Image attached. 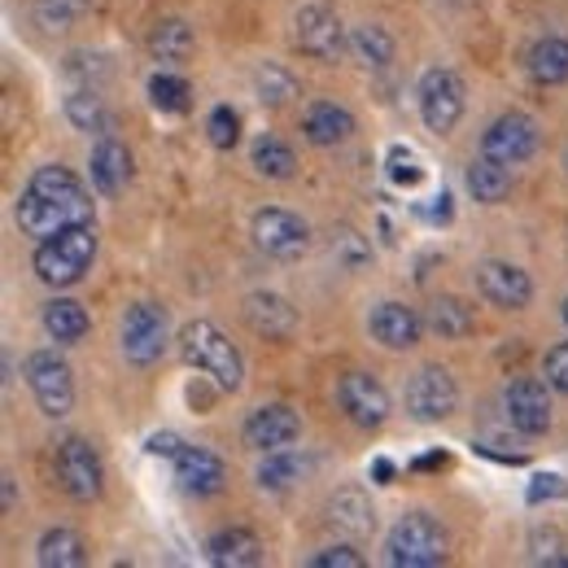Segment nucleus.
I'll return each mask as SVG.
<instances>
[{
	"mask_svg": "<svg viewBox=\"0 0 568 568\" xmlns=\"http://www.w3.org/2000/svg\"><path fill=\"white\" fill-rule=\"evenodd\" d=\"M58 481L74 503H92L101 495V459L83 437L58 442Z\"/></svg>",
	"mask_w": 568,
	"mask_h": 568,
	"instance_id": "4468645a",
	"label": "nucleus"
},
{
	"mask_svg": "<svg viewBox=\"0 0 568 568\" xmlns=\"http://www.w3.org/2000/svg\"><path fill=\"white\" fill-rule=\"evenodd\" d=\"M97 258V232L92 223H74L67 232L40 241L36 250V276L53 288H71V284L83 281V272L92 267Z\"/></svg>",
	"mask_w": 568,
	"mask_h": 568,
	"instance_id": "7ed1b4c3",
	"label": "nucleus"
},
{
	"mask_svg": "<svg viewBox=\"0 0 568 568\" xmlns=\"http://www.w3.org/2000/svg\"><path fill=\"white\" fill-rule=\"evenodd\" d=\"M459 407V385L446 367H420L407 381V416L420 425H442Z\"/></svg>",
	"mask_w": 568,
	"mask_h": 568,
	"instance_id": "0eeeda50",
	"label": "nucleus"
},
{
	"mask_svg": "<svg viewBox=\"0 0 568 568\" xmlns=\"http://www.w3.org/2000/svg\"><path fill=\"white\" fill-rule=\"evenodd\" d=\"M206 136H211L214 149H236L241 141V119L232 105H214L211 119H206Z\"/></svg>",
	"mask_w": 568,
	"mask_h": 568,
	"instance_id": "f704fd0d",
	"label": "nucleus"
},
{
	"mask_svg": "<svg viewBox=\"0 0 568 568\" xmlns=\"http://www.w3.org/2000/svg\"><path fill=\"white\" fill-rule=\"evenodd\" d=\"M337 403L358 428H381L389 420V394L372 372H346L337 381Z\"/></svg>",
	"mask_w": 568,
	"mask_h": 568,
	"instance_id": "f8f14e48",
	"label": "nucleus"
},
{
	"mask_svg": "<svg viewBox=\"0 0 568 568\" xmlns=\"http://www.w3.org/2000/svg\"><path fill=\"white\" fill-rule=\"evenodd\" d=\"M27 385H31V394H36V403H40L44 416H53V420L71 416L74 381H71L67 358L58 355V351H36V355H27Z\"/></svg>",
	"mask_w": 568,
	"mask_h": 568,
	"instance_id": "423d86ee",
	"label": "nucleus"
},
{
	"mask_svg": "<svg viewBox=\"0 0 568 568\" xmlns=\"http://www.w3.org/2000/svg\"><path fill=\"white\" fill-rule=\"evenodd\" d=\"M36 560L44 568H79L88 560V547H83V538L74 529H49L40 538V547H36Z\"/></svg>",
	"mask_w": 568,
	"mask_h": 568,
	"instance_id": "cd10ccee",
	"label": "nucleus"
},
{
	"mask_svg": "<svg viewBox=\"0 0 568 568\" xmlns=\"http://www.w3.org/2000/svg\"><path fill=\"white\" fill-rule=\"evenodd\" d=\"M351 44H355V53L363 67H376V71H381V67L394 62V40H389L385 27H358Z\"/></svg>",
	"mask_w": 568,
	"mask_h": 568,
	"instance_id": "473e14b6",
	"label": "nucleus"
},
{
	"mask_svg": "<svg viewBox=\"0 0 568 568\" xmlns=\"http://www.w3.org/2000/svg\"><path fill=\"white\" fill-rule=\"evenodd\" d=\"M311 568H363V556L355 547H328V551L311 556Z\"/></svg>",
	"mask_w": 568,
	"mask_h": 568,
	"instance_id": "4c0bfd02",
	"label": "nucleus"
},
{
	"mask_svg": "<svg viewBox=\"0 0 568 568\" xmlns=\"http://www.w3.org/2000/svg\"><path fill=\"white\" fill-rule=\"evenodd\" d=\"M328 511H333V525L346 529V534H372L376 529V511L363 498V490H342V495L333 498Z\"/></svg>",
	"mask_w": 568,
	"mask_h": 568,
	"instance_id": "c756f323",
	"label": "nucleus"
},
{
	"mask_svg": "<svg viewBox=\"0 0 568 568\" xmlns=\"http://www.w3.org/2000/svg\"><path fill=\"white\" fill-rule=\"evenodd\" d=\"M297 49L315 62H337L346 53V31L342 18L328 4H306L297 9Z\"/></svg>",
	"mask_w": 568,
	"mask_h": 568,
	"instance_id": "9b49d317",
	"label": "nucleus"
},
{
	"mask_svg": "<svg viewBox=\"0 0 568 568\" xmlns=\"http://www.w3.org/2000/svg\"><path fill=\"white\" fill-rule=\"evenodd\" d=\"M13 503H18V490H13V477H4V511H13Z\"/></svg>",
	"mask_w": 568,
	"mask_h": 568,
	"instance_id": "37998d69",
	"label": "nucleus"
},
{
	"mask_svg": "<svg viewBox=\"0 0 568 568\" xmlns=\"http://www.w3.org/2000/svg\"><path fill=\"white\" fill-rule=\"evenodd\" d=\"M149 53L153 62L162 67H184L193 58V27L180 22V18H162L153 31H149Z\"/></svg>",
	"mask_w": 568,
	"mask_h": 568,
	"instance_id": "5701e85b",
	"label": "nucleus"
},
{
	"mask_svg": "<svg viewBox=\"0 0 568 568\" xmlns=\"http://www.w3.org/2000/svg\"><path fill=\"white\" fill-rule=\"evenodd\" d=\"M302 132H306V141L311 144L333 149V144L351 141L355 119H351V110H342L337 101H315V105L302 114Z\"/></svg>",
	"mask_w": 568,
	"mask_h": 568,
	"instance_id": "aec40b11",
	"label": "nucleus"
},
{
	"mask_svg": "<svg viewBox=\"0 0 568 568\" xmlns=\"http://www.w3.org/2000/svg\"><path fill=\"white\" fill-rule=\"evenodd\" d=\"M302 473H306V459L293 455L288 446L284 450H267V459L258 464V486L263 490H288V486L302 481Z\"/></svg>",
	"mask_w": 568,
	"mask_h": 568,
	"instance_id": "c85d7f7f",
	"label": "nucleus"
},
{
	"mask_svg": "<svg viewBox=\"0 0 568 568\" xmlns=\"http://www.w3.org/2000/svg\"><path fill=\"white\" fill-rule=\"evenodd\" d=\"M180 355L189 367L206 372L219 389H241V381H245V358L232 346V337L211 320H189L180 328Z\"/></svg>",
	"mask_w": 568,
	"mask_h": 568,
	"instance_id": "f03ea898",
	"label": "nucleus"
},
{
	"mask_svg": "<svg viewBox=\"0 0 568 568\" xmlns=\"http://www.w3.org/2000/svg\"><path fill=\"white\" fill-rule=\"evenodd\" d=\"M389 175H394L398 184H420L425 171L412 166V153H407V149H394V153H389Z\"/></svg>",
	"mask_w": 568,
	"mask_h": 568,
	"instance_id": "58836bf2",
	"label": "nucleus"
},
{
	"mask_svg": "<svg viewBox=\"0 0 568 568\" xmlns=\"http://www.w3.org/2000/svg\"><path fill=\"white\" fill-rule=\"evenodd\" d=\"M245 320H250V328L263 333V337H288V333L297 328L293 306H288L284 297H276V293H254V297H245Z\"/></svg>",
	"mask_w": 568,
	"mask_h": 568,
	"instance_id": "4be33fe9",
	"label": "nucleus"
},
{
	"mask_svg": "<svg viewBox=\"0 0 568 568\" xmlns=\"http://www.w3.org/2000/svg\"><path fill=\"white\" fill-rule=\"evenodd\" d=\"M74 223H92V193L67 166H40L18 197V227L36 241H49Z\"/></svg>",
	"mask_w": 568,
	"mask_h": 568,
	"instance_id": "f257e3e1",
	"label": "nucleus"
},
{
	"mask_svg": "<svg viewBox=\"0 0 568 568\" xmlns=\"http://www.w3.org/2000/svg\"><path fill=\"white\" fill-rule=\"evenodd\" d=\"M254 166H258V175H267V180H288L293 171H297V158H293V149L276 136H263V141L254 144Z\"/></svg>",
	"mask_w": 568,
	"mask_h": 568,
	"instance_id": "2f4dec72",
	"label": "nucleus"
},
{
	"mask_svg": "<svg viewBox=\"0 0 568 568\" xmlns=\"http://www.w3.org/2000/svg\"><path fill=\"white\" fill-rule=\"evenodd\" d=\"M425 328L428 324L407 306V302H381V306H372V315H367V333H372L385 351H412Z\"/></svg>",
	"mask_w": 568,
	"mask_h": 568,
	"instance_id": "f3484780",
	"label": "nucleus"
},
{
	"mask_svg": "<svg viewBox=\"0 0 568 568\" xmlns=\"http://www.w3.org/2000/svg\"><path fill=\"white\" fill-rule=\"evenodd\" d=\"M385 551H389V565L398 568H437L446 565V556H450V538L428 511H407L389 529Z\"/></svg>",
	"mask_w": 568,
	"mask_h": 568,
	"instance_id": "20e7f679",
	"label": "nucleus"
},
{
	"mask_svg": "<svg viewBox=\"0 0 568 568\" xmlns=\"http://www.w3.org/2000/svg\"><path fill=\"white\" fill-rule=\"evenodd\" d=\"M534 149H538V123L529 114H520V110L498 114L495 123L486 128V136H481V153L503 162V166H520Z\"/></svg>",
	"mask_w": 568,
	"mask_h": 568,
	"instance_id": "1a4fd4ad",
	"label": "nucleus"
},
{
	"mask_svg": "<svg viewBox=\"0 0 568 568\" xmlns=\"http://www.w3.org/2000/svg\"><path fill=\"white\" fill-rule=\"evenodd\" d=\"M568 486L565 477H534V486H529V503H542V498H565Z\"/></svg>",
	"mask_w": 568,
	"mask_h": 568,
	"instance_id": "ea45409f",
	"label": "nucleus"
},
{
	"mask_svg": "<svg viewBox=\"0 0 568 568\" xmlns=\"http://www.w3.org/2000/svg\"><path fill=\"white\" fill-rule=\"evenodd\" d=\"M189 83L180 79V74H166L158 71L149 79V101H153V110H162V114H184L189 110Z\"/></svg>",
	"mask_w": 568,
	"mask_h": 568,
	"instance_id": "7c9ffc66",
	"label": "nucleus"
},
{
	"mask_svg": "<svg viewBox=\"0 0 568 568\" xmlns=\"http://www.w3.org/2000/svg\"><path fill=\"white\" fill-rule=\"evenodd\" d=\"M206 560L219 568H250L263 560V542H258V534L232 525V529L211 534V542H206Z\"/></svg>",
	"mask_w": 568,
	"mask_h": 568,
	"instance_id": "6ab92c4d",
	"label": "nucleus"
},
{
	"mask_svg": "<svg viewBox=\"0 0 568 568\" xmlns=\"http://www.w3.org/2000/svg\"><path fill=\"white\" fill-rule=\"evenodd\" d=\"M529 74H534V83H568V40L560 36H547V40H538L534 49H529Z\"/></svg>",
	"mask_w": 568,
	"mask_h": 568,
	"instance_id": "bb28decb",
	"label": "nucleus"
},
{
	"mask_svg": "<svg viewBox=\"0 0 568 568\" xmlns=\"http://www.w3.org/2000/svg\"><path fill=\"white\" fill-rule=\"evenodd\" d=\"M420 119L437 136L455 132V123L464 119V79L459 74L437 67L420 79Z\"/></svg>",
	"mask_w": 568,
	"mask_h": 568,
	"instance_id": "6e6552de",
	"label": "nucleus"
},
{
	"mask_svg": "<svg viewBox=\"0 0 568 568\" xmlns=\"http://www.w3.org/2000/svg\"><path fill=\"white\" fill-rule=\"evenodd\" d=\"M223 459L211 455L206 446H184L175 455V481L189 490V495H219L223 490Z\"/></svg>",
	"mask_w": 568,
	"mask_h": 568,
	"instance_id": "a211bd4d",
	"label": "nucleus"
},
{
	"mask_svg": "<svg viewBox=\"0 0 568 568\" xmlns=\"http://www.w3.org/2000/svg\"><path fill=\"white\" fill-rule=\"evenodd\" d=\"M565 328H568V302H565Z\"/></svg>",
	"mask_w": 568,
	"mask_h": 568,
	"instance_id": "c03bdc74",
	"label": "nucleus"
},
{
	"mask_svg": "<svg viewBox=\"0 0 568 568\" xmlns=\"http://www.w3.org/2000/svg\"><path fill=\"white\" fill-rule=\"evenodd\" d=\"M503 407H507V425L516 428V433H525V437H538V433L551 428V398H547V385H538V381H529V376L507 385Z\"/></svg>",
	"mask_w": 568,
	"mask_h": 568,
	"instance_id": "dca6fc26",
	"label": "nucleus"
},
{
	"mask_svg": "<svg viewBox=\"0 0 568 568\" xmlns=\"http://www.w3.org/2000/svg\"><path fill=\"white\" fill-rule=\"evenodd\" d=\"M184 446H189V442H180L175 433H153V437H149V455H166V459H175Z\"/></svg>",
	"mask_w": 568,
	"mask_h": 568,
	"instance_id": "a19ab883",
	"label": "nucleus"
},
{
	"mask_svg": "<svg viewBox=\"0 0 568 568\" xmlns=\"http://www.w3.org/2000/svg\"><path fill=\"white\" fill-rule=\"evenodd\" d=\"M88 311L74 302V297H53L49 306H44V333L58 342V346H74V342H83V333H88Z\"/></svg>",
	"mask_w": 568,
	"mask_h": 568,
	"instance_id": "a878e982",
	"label": "nucleus"
},
{
	"mask_svg": "<svg viewBox=\"0 0 568 568\" xmlns=\"http://www.w3.org/2000/svg\"><path fill=\"white\" fill-rule=\"evenodd\" d=\"M67 114H71L74 128H83V132H97V128H101V101H97L92 92L67 97Z\"/></svg>",
	"mask_w": 568,
	"mask_h": 568,
	"instance_id": "c9c22d12",
	"label": "nucleus"
},
{
	"mask_svg": "<svg viewBox=\"0 0 568 568\" xmlns=\"http://www.w3.org/2000/svg\"><path fill=\"white\" fill-rule=\"evenodd\" d=\"M372 477H376V486H389V481H394V464H389V459H376V464H372Z\"/></svg>",
	"mask_w": 568,
	"mask_h": 568,
	"instance_id": "79ce46f5",
	"label": "nucleus"
},
{
	"mask_svg": "<svg viewBox=\"0 0 568 568\" xmlns=\"http://www.w3.org/2000/svg\"><path fill=\"white\" fill-rule=\"evenodd\" d=\"M241 437H245V446L250 450H284V446H293L297 437H302V420H297V412L293 407H284V403H267V407H258V412H250V420L241 428Z\"/></svg>",
	"mask_w": 568,
	"mask_h": 568,
	"instance_id": "2eb2a0df",
	"label": "nucleus"
},
{
	"mask_svg": "<svg viewBox=\"0 0 568 568\" xmlns=\"http://www.w3.org/2000/svg\"><path fill=\"white\" fill-rule=\"evenodd\" d=\"M542 372H547V381H551L560 394H568V342H560V346H551V351H547Z\"/></svg>",
	"mask_w": 568,
	"mask_h": 568,
	"instance_id": "e433bc0d",
	"label": "nucleus"
},
{
	"mask_svg": "<svg viewBox=\"0 0 568 568\" xmlns=\"http://www.w3.org/2000/svg\"><path fill=\"white\" fill-rule=\"evenodd\" d=\"M468 193L481 202V206H498L507 193H511V171L495 162V158H473L468 162Z\"/></svg>",
	"mask_w": 568,
	"mask_h": 568,
	"instance_id": "393cba45",
	"label": "nucleus"
},
{
	"mask_svg": "<svg viewBox=\"0 0 568 568\" xmlns=\"http://www.w3.org/2000/svg\"><path fill=\"white\" fill-rule=\"evenodd\" d=\"M250 232H254V245L263 254H272V258H297L311 245V227L297 214L281 211V206H267V211L254 214V227Z\"/></svg>",
	"mask_w": 568,
	"mask_h": 568,
	"instance_id": "ddd939ff",
	"label": "nucleus"
},
{
	"mask_svg": "<svg viewBox=\"0 0 568 568\" xmlns=\"http://www.w3.org/2000/svg\"><path fill=\"white\" fill-rule=\"evenodd\" d=\"M128 180H132V153L114 141V136L97 141V149H92V189L101 197H114Z\"/></svg>",
	"mask_w": 568,
	"mask_h": 568,
	"instance_id": "412c9836",
	"label": "nucleus"
},
{
	"mask_svg": "<svg viewBox=\"0 0 568 568\" xmlns=\"http://www.w3.org/2000/svg\"><path fill=\"white\" fill-rule=\"evenodd\" d=\"M425 324L442 342H459V337H468V333L477 328V311H473L464 297H433Z\"/></svg>",
	"mask_w": 568,
	"mask_h": 568,
	"instance_id": "b1692460",
	"label": "nucleus"
},
{
	"mask_svg": "<svg viewBox=\"0 0 568 568\" xmlns=\"http://www.w3.org/2000/svg\"><path fill=\"white\" fill-rule=\"evenodd\" d=\"M166 346H171V320H166V311L158 302L128 306V315H123V355H128V363L149 367V363H158V358L166 355Z\"/></svg>",
	"mask_w": 568,
	"mask_h": 568,
	"instance_id": "39448f33",
	"label": "nucleus"
},
{
	"mask_svg": "<svg viewBox=\"0 0 568 568\" xmlns=\"http://www.w3.org/2000/svg\"><path fill=\"white\" fill-rule=\"evenodd\" d=\"M473 281H477V293H481L490 306H503V311H525V306L534 302V281H529V272L516 267V263H503V258L477 263Z\"/></svg>",
	"mask_w": 568,
	"mask_h": 568,
	"instance_id": "9d476101",
	"label": "nucleus"
},
{
	"mask_svg": "<svg viewBox=\"0 0 568 568\" xmlns=\"http://www.w3.org/2000/svg\"><path fill=\"white\" fill-rule=\"evenodd\" d=\"M254 83H258V101L263 105H284V101L297 97V79L281 71V67H263V71L254 74Z\"/></svg>",
	"mask_w": 568,
	"mask_h": 568,
	"instance_id": "72a5a7b5",
	"label": "nucleus"
}]
</instances>
